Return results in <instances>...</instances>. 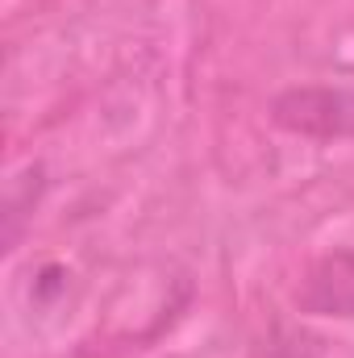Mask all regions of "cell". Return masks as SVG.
Masks as SVG:
<instances>
[{"instance_id":"obj_1","label":"cell","mask_w":354,"mask_h":358,"mask_svg":"<svg viewBox=\"0 0 354 358\" xmlns=\"http://www.w3.org/2000/svg\"><path fill=\"white\" fill-rule=\"evenodd\" d=\"M271 121L304 138H354V92L292 88L271 100Z\"/></svg>"},{"instance_id":"obj_2","label":"cell","mask_w":354,"mask_h":358,"mask_svg":"<svg viewBox=\"0 0 354 358\" xmlns=\"http://www.w3.org/2000/svg\"><path fill=\"white\" fill-rule=\"evenodd\" d=\"M300 304L317 317H354V250L321 259L300 292Z\"/></svg>"}]
</instances>
